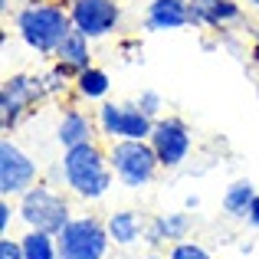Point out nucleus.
<instances>
[{
  "instance_id": "nucleus-27",
  "label": "nucleus",
  "mask_w": 259,
  "mask_h": 259,
  "mask_svg": "<svg viewBox=\"0 0 259 259\" xmlns=\"http://www.w3.org/2000/svg\"><path fill=\"white\" fill-rule=\"evenodd\" d=\"M184 207H187V210H197V207H200V197H194V194H190L187 200H184Z\"/></svg>"
},
{
  "instance_id": "nucleus-8",
  "label": "nucleus",
  "mask_w": 259,
  "mask_h": 259,
  "mask_svg": "<svg viewBox=\"0 0 259 259\" xmlns=\"http://www.w3.org/2000/svg\"><path fill=\"white\" fill-rule=\"evenodd\" d=\"M39 184V164L30 151L17 145L10 135L0 138V197H23L26 190Z\"/></svg>"
},
{
  "instance_id": "nucleus-10",
  "label": "nucleus",
  "mask_w": 259,
  "mask_h": 259,
  "mask_svg": "<svg viewBox=\"0 0 259 259\" xmlns=\"http://www.w3.org/2000/svg\"><path fill=\"white\" fill-rule=\"evenodd\" d=\"M66 10L72 17V30H79L92 43L118 33L125 17L118 0H66Z\"/></svg>"
},
{
  "instance_id": "nucleus-7",
  "label": "nucleus",
  "mask_w": 259,
  "mask_h": 259,
  "mask_svg": "<svg viewBox=\"0 0 259 259\" xmlns=\"http://www.w3.org/2000/svg\"><path fill=\"white\" fill-rule=\"evenodd\" d=\"M112 249V236L105 220L92 213H79L59 233V259H105Z\"/></svg>"
},
{
  "instance_id": "nucleus-24",
  "label": "nucleus",
  "mask_w": 259,
  "mask_h": 259,
  "mask_svg": "<svg viewBox=\"0 0 259 259\" xmlns=\"http://www.w3.org/2000/svg\"><path fill=\"white\" fill-rule=\"evenodd\" d=\"M13 220H20V213H17V200H10V197H0V236L10 233Z\"/></svg>"
},
{
  "instance_id": "nucleus-31",
  "label": "nucleus",
  "mask_w": 259,
  "mask_h": 259,
  "mask_svg": "<svg viewBox=\"0 0 259 259\" xmlns=\"http://www.w3.org/2000/svg\"><path fill=\"white\" fill-rule=\"evenodd\" d=\"M17 4H43V0H17Z\"/></svg>"
},
{
  "instance_id": "nucleus-22",
  "label": "nucleus",
  "mask_w": 259,
  "mask_h": 259,
  "mask_svg": "<svg viewBox=\"0 0 259 259\" xmlns=\"http://www.w3.org/2000/svg\"><path fill=\"white\" fill-rule=\"evenodd\" d=\"M135 102H138V108H141L145 115H151L154 121H158L161 115H164V95H161L158 89H141Z\"/></svg>"
},
{
  "instance_id": "nucleus-13",
  "label": "nucleus",
  "mask_w": 259,
  "mask_h": 259,
  "mask_svg": "<svg viewBox=\"0 0 259 259\" xmlns=\"http://www.w3.org/2000/svg\"><path fill=\"white\" fill-rule=\"evenodd\" d=\"M141 23L148 33L190 30V0H148Z\"/></svg>"
},
{
  "instance_id": "nucleus-5",
  "label": "nucleus",
  "mask_w": 259,
  "mask_h": 259,
  "mask_svg": "<svg viewBox=\"0 0 259 259\" xmlns=\"http://www.w3.org/2000/svg\"><path fill=\"white\" fill-rule=\"evenodd\" d=\"M108 161H112L118 184L128 190L151 187L161 174V161L154 154L151 141H112L108 145Z\"/></svg>"
},
{
  "instance_id": "nucleus-19",
  "label": "nucleus",
  "mask_w": 259,
  "mask_h": 259,
  "mask_svg": "<svg viewBox=\"0 0 259 259\" xmlns=\"http://www.w3.org/2000/svg\"><path fill=\"white\" fill-rule=\"evenodd\" d=\"M20 246L26 259H59V236L43 233V230H23Z\"/></svg>"
},
{
  "instance_id": "nucleus-9",
  "label": "nucleus",
  "mask_w": 259,
  "mask_h": 259,
  "mask_svg": "<svg viewBox=\"0 0 259 259\" xmlns=\"http://www.w3.org/2000/svg\"><path fill=\"white\" fill-rule=\"evenodd\" d=\"M148 141L161 161V171H177L194 151V132L181 115H161Z\"/></svg>"
},
{
  "instance_id": "nucleus-2",
  "label": "nucleus",
  "mask_w": 259,
  "mask_h": 259,
  "mask_svg": "<svg viewBox=\"0 0 259 259\" xmlns=\"http://www.w3.org/2000/svg\"><path fill=\"white\" fill-rule=\"evenodd\" d=\"M13 33L17 39L36 56L53 59L66 36L72 33V17L66 0H43V4H20L13 13Z\"/></svg>"
},
{
  "instance_id": "nucleus-21",
  "label": "nucleus",
  "mask_w": 259,
  "mask_h": 259,
  "mask_svg": "<svg viewBox=\"0 0 259 259\" xmlns=\"http://www.w3.org/2000/svg\"><path fill=\"white\" fill-rule=\"evenodd\" d=\"M167 259H213V253H210L207 246H200V243H194V240H181V243H171Z\"/></svg>"
},
{
  "instance_id": "nucleus-29",
  "label": "nucleus",
  "mask_w": 259,
  "mask_h": 259,
  "mask_svg": "<svg viewBox=\"0 0 259 259\" xmlns=\"http://www.w3.org/2000/svg\"><path fill=\"white\" fill-rule=\"evenodd\" d=\"M243 4H246V7H249L253 13H259V0H243Z\"/></svg>"
},
{
  "instance_id": "nucleus-6",
  "label": "nucleus",
  "mask_w": 259,
  "mask_h": 259,
  "mask_svg": "<svg viewBox=\"0 0 259 259\" xmlns=\"http://www.w3.org/2000/svg\"><path fill=\"white\" fill-rule=\"evenodd\" d=\"M95 125L99 138L112 141H148L154 132V118L138 108V102H115L105 99L95 108Z\"/></svg>"
},
{
  "instance_id": "nucleus-25",
  "label": "nucleus",
  "mask_w": 259,
  "mask_h": 259,
  "mask_svg": "<svg viewBox=\"0 0 259 259\" xmlns=\"http://www.w3.org/2000/svg\"><path fill=\"white\" fill-rule=\"evenodd\" d=\"M0 259H26V256H23V246H20V240H13L10 233L0 236Z\"/></svg>"
},
{
  "instance_id": "nucleus-3",
  "label": "nucleus",
  "mask_w": 259,
  "mask_h": 259,
  "mask_svg": "<svg viewBox=\"0 0 259 259\" xmlns=\"http://www.w3.org/2000/svg\"><path fill=\"white\" fill-rule=\"evenodd\" d=\"M17 213L26 230H43V233L53 236H59L66 230V223L76 217L69 207V197L59 190V184L50 181L33 184L23 197H17Z\"/></svg>"
},
{
  "instance_id": "nucleus-4",
  "label": "nucleus",
  "mask_w": 259,
  "mask_h": 259,
  "mask_svg": "<svg viewBox=\"0 0 259 259\" xmlns=\"http://www.w3.org/2000/svg\"><path fill=\"white\" fill-rule=\"evenodd\" d=\"M46 102L39 72H10L0 85V128L13 135L39 105Z\"/></svg>"
},
{
  "instance_id": "nucleus-18",
  "label": "nucleus",
  "mask_w": 259,
  "mask_h": 259,
  "mask_svg": "<svg viewBox=\"0 0 259 259\" xmlns=\"http://www.w3.org/2000/svg\"><path fill=\"white\" fill-rule=\"evenodd\" d=\"M256 184L249 181V177H236V181H230L227 184V190H223V213H230V217H236V220H246V213H249V207H253V200H256Z\"/></svg>"
},
{
  "instance_id": "nucleus-28",
  "label": "nucleus",
  "mask_w": 259,
  "mask_h": 259,
  "mask_svg": "<svg viewBox=\"0 0 259 259\" xmlns=\"http://www.w3.org/2000/svg\"><path fill=\"white\" fill-rule=\"evenodd\" d=\"M249 36H253V43L259 46V20H256V23H253V30H249Z\"/></svg>"
},
{
  "instance_id": "nucleus-17",
  "label": "nucleus",
  "mask_w": 259,
  "mask_h": 259,
  "mask_svg": "<svg viewBox=\"0 0 259 259\" xmlns=\"http://www.w3.org/2000/svg\"><path fill=\"white\" fill-rule=\"evenodd\" d=\"M108 92H112V76H108L102 66H89L76 76V82H72V99L76 102H89V105H102V102L108 99Z\"/></svg>"
},
{
  "instance_id": "nucleus-15",
  "label": "nucleus",
  "mask_w": 259,
  "mask_h": 259,
  "mask_svg": "<svg viewBox=\"0 0 259 259\" xmlns=\"http://www.w3.org/2000/svg\"><path fill=\"white\" fill-rule=\"evenodd\" d=\"M53 63L63 66L66 72H72V76H79L82 69L95 66V63H92V39L82 36L79 30H72L69 36L59 43V50L53 53Z\"/></svg>"
},
{
  "instance_id": "nucleus-16",
  "label": "nucleus",
  "mask_w": 259,
  "mask_h": 259,
  "mask_svg": "<svg viewBox=\"0 0 259 259\" xmlns=\"http://www.w3.org/2000/svg\"><path fill=\"white\" fill-rule=\"evenodd\" d=\"M145 227L148 220H141L135 210H112L105 217V230L112 236V246H135V243H145Z\"/></svg>"
},
{
  "instance_id": "nucleus-1",
  "label": "nucleus",
  "mask_w": 259,
  "mask_h": 259,
  "mask_svg": "<svg viewBox=\"0 0 259 259\" xmlns=\"http://www.w3.org/2000/svg\"><path fill=\"white\" fill-rule=\"evenodd\" d=\"M59 174H63V190H69L72 197L85 203L108 197V190L118 181L112 171V161H108V148H102L99 138L66 148L59 158Z\"/></svg>"
},
{
  "instance_id": "nucleus-11",
  "label": "nucleus",
  "mask_w": 259,
  "mask_h": 259,
  "mask_svg": "<svg viewBox=\"0 0 259 259\" xmlns=\"http://www.w3.org/2000/svg\"><path fill=\"white\" fill-rule=\"evenodd\" d=\"M246 20V4L240 0H190V26L210 33H227Z\"/></svg>"
},
{
  "instance_id": "nucleus-14",
  "label": "nucleus",
  "mask_w": 259,
  "mask_h": 259,
  "mask_svg": "<svg viewBox=\"0 0 259 259\" xmlns=\"http://www.w3.org/2000/svg\"><path fill=\"white\" fill-rule=\"evenodd\" d=\"M99 138V125H95V112L89 115L85 108H79V102H69L63 108L56 121V145L63 148H76V145H85V141H95Z\"/></svg>"
},
{
  "instance_id": "nucleus-20",
  "label": "nucleus",
  "mask_w": 259,
  "mask_h": 259,
  "mask_svg": "<svg viewBox=\"0 0 259 259\" xmlns=\"http://www.w3.org/2000/svg\"><path fill=\"white\" fill-rule=\"evenodd\" d=\"M39 79H43V92H46V102L69 99V95H72V82H76V76H72V72H66L63 66H56L53 59H50V66H46V69L39 72Z\"/></svg>"
},
{
  "instance_id": "nucleus-23",
  "label": "nucleus",
  "mask_w": 259,
  "mask_h": 259,
  "mask_svg": "<svg viewBox=\"0 0 259 259\" xmlns=\"http://www.w3.org/2000/svg\"><path fill=\"white\" fill-rule=\"evenodd\" d=\"M141 53H145V43H141V36H121V39H118V56L125 59V63H135V59H141Z\"/></svg>"
},
{
  "instance_id": "nucleus-30",
  "label": "nucleus",
  "mask_w": 259,
  "mask_h": 259,
  "mask_svg": "<svg viewBox=\"0 0 259 259\" xmlns=\"http://www.w3.org/2000/svg\"><path fill=\"white\" fill-rule=\"evenodd\" d=\"M138 259H167V256H158V253L151 249V253H145V256H138Z\"/></svg>"
},
{
  "instance_id": "nucleus-12",
  "label": "nucleus",
  "mask_w": 259,
  "mask_h": 259,
  "mask_svg": "<svg viewBox=\"0 0 259 259\" xmlns=\"http://www.w3.org/2000/svg\"><path fill=\"white\" fill-rule=\"evenodd\" d=\"M194 233V213L187 207L171 210V213H154L145 227V246L148 249H161L167 243H181Z\"/></svg>"
},
{
  "instance_id": "nucleus-26",
  "label": "nucleus",
  "mask_w": 259,
  "mask_h": 259,
  "mask_svg": "<svg viewBox=\"0 0 259 259\" xmlns=\"http://www.w3.org/2000/svg\"><path fill=\"white\" fill-rule=\"evenodd\" d=\"M246 220H249V227L259 230V194H256V200H253V207H249V213H246Z\"/></svg>"
}]
</instances>
